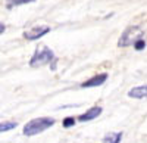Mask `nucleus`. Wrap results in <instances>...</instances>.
<instances>
[{"mask_svg": "<svg viewBox=\"0 0 147 143\" xmlns=\"http://www.w3.org/2000/svg\"><path fill=\"white\" fill-rule=\"evenodd\" d=\"M55 125V118H49V117H40V118H34V120L28 121L24 127V134L25 136H35L38 133H43L44 130L50 128Z\"/></svg>", "mask_w": 147, "mask_h": 143, "instance_id": "obj_1", "label": "nucleus"}, {"mask_svg": "<svg viewBox=\"0 0 147 143\" xmlns=\"http://www.w3.org/2000/svg\"><path fill=\"white\" fill-rule=\"evenodd\" d=\"M75 123H77V120H75L74 117H66V118H63L62 125H63L65 128H69V127H74V125H75Z\"/></svg>", "mask_w": 147, "mask_h": 143, "instance_id": "obj_12", "label": "nucleus"}, {"mask_svg": "<svg viewBox=\"0 0 147 143\" xmlns=\"http://www.w3.org/2000/svg\"><path fill=\"white\" fill-rule=\"evenodd\" d=\"M5 30H6L5 24H2V22H0V34H3V33H5Z\"/></svg>", "mask_w": 147, "mask_h": 143, "instance_id": "obj_14", "label": "nucleus"}, {"mask_svg": "<svg viewBox=\"0 0 147 143\" xmlns=\"http://www.w3.org/2000/svg\"><path fill=\"white\" fill-rule=\"evenodd\" d=\"M16 125H18L16 121H3V123H0V133L13 130V128H16Z\"/></svg>", "mask_w": 147, "mask_h": 143, "instance_id": "obj_10", "label": "nucleus"}, {"mask_svg": "<svg viewBox=\"0 0 147 143\" xmlns=\"http://www.w3.org/2000/svg\"><path fill=\"white\" fill-rule=\"evenodd\" d=\"M102 106H93V108H90L85 114H82V115H80L78 117V121L80 123H87V121H91V120H94V118H97L100 114H102Z\"/></svg>", "mask_w": 147, "mask_h": 143, "instance_id": "obj_6", "label": "nucleus"}, {"mask_svg": "<svg viewBox=\"0 0 147 143\" xmlns=\"http://www.w3.org/2000/svg\"><path fill=\"white\" fill-rule=\"evenodd\" d=\"M128 96H129V98H134V99H143V98H147V84L132 87V89L128 91Z\"/></svg>", "mask_w": 147, "mask_h": 143, "instance_id": "obj_7", "label": "nucleus"}, {"mask_svg": "<svg viewBox=\"0 0 147 143\" xmlns=\"http://www.w3.org/2000/svg\"><path fill=\"white\" fill-rule=\"evenodd\" d=\"M132 47H134V49H136L137 52L144 50V49H146V40H144V37H143V39H138L136 43L132 44Z\"/></svg>", "mask_w": 147, "mask_h": 143, "instance_id": "obj_11", "label": "nucleus"}, {"mask_svg": "<svg viewBox=\"0 0 147 143\" xmlns=\"http://www.w3.org/2000/svg\"><path fill=\"white\" fill-rule=\"evenodd\" d=\"M50 33V27L49 25H35L27 31H24V39L25 40H30V41H34V40H38L41 37H44L46 34Z\"/></svg>", "mask_w": 147, "mask_h": 143, "instance_id": "obj_4", "label": "nucleus"}, {"mask_svg": "<svg viewBox=\"0 0 147 143\" xmlns=\"http://www.w3.org/2000/svg\"><path fill=\"white\" fill-rule=\"evenodd\" d=\"M56 66H57V58H55L53 61L50 62V69L52 71H56Z\"/></svg>", "mask_w": 147, "mask_h": 143, "instance_id": "obj_13", "label": "nucleus"}, {"mask_svg": "<svg viewBox=\"0 0 147 143\" xmlns=\"http://www.w3.org/2000/svg\"><path fill=\"white\" fill-rule=\"evenodd\" d=\"M121 140H122V133L121 131H118V133H107L103 137L102 143H119Z\"/></svg>", "mask_w": 147, "mask_h": 143, "instance_id": "obj_8", "label": "nucleus"}, {"mask_svg": "<svg viewBox=\"0 0 147 143\" xmlns=\"http://www.w3.org/2000/svg\"><path fill=\"white\" fill-rule=\"evenodd\" d=\"M144 37V30L140 25H129L124 30L118 40V47H128L132 46L138 39Z\"/></svg>", "mask_w": 147, "mask_h": 143, "instance_id": "obj_2", "label": "nucleus"}, {"mask_svg": "<svg viewBox=\"0 0 147 143\" xmlns=\"http://www.w3.org/2000/svg\"><path fill=\"white\" fill-rule=\"evenodd\" d=\"M107 73H102V74H97V75H94L93 78H90V80H87V81H84L82 84H81V87L82 89H91V87H99V86H102L103 83H106V80H107Z\"/></svg>", "mask_w": 147, "mask_h": 143, "instance_id": "obj_5", "label": "nucleus"}, {"mask_svg": "<svg viewBox=\"0 0 147 143\" xmlns=\"http://www.w3.org/2000/svg\"><path fill=\"white\" fill-rule=\"evenodd\" d=\"M55 59V53L50 47L47 46H41L40 49H37L34 52V55L31 56L30 59V66L31 68H40V66H44L47 64H50Z\"/></svg>", "mask_w": 147, "mask_h": 143, "instance_id": "obj_3", "label": "nucleus"}, {"mask_svg": "<svg viewBox=\"0 0 147 143\" xmlns=\"http://www.w3.org/2000/svg\"><path fill=\"white\" fill-rule=\"evenodd\" d=\"M35 0H6V7L12 9L16 6H22V5H28V3H34Z\"/></svg>", "mask_w": 147, "mask_h": 143, "instance_id": "obj_9", "label": "nucleus"}]
</instances>
